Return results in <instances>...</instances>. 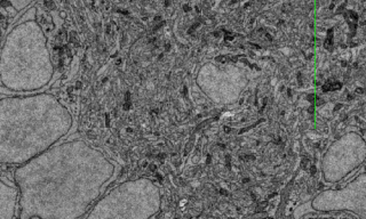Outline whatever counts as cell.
Segmentation results:
<instances>
[{
    "instance_id": "cell-1",
    "label": "cell",
    "mask_w": 366,
    "mask_h": 219,
    "mask_svg": "<svg viewBox=\"0 0 366 219\" xmlns=\"http://www.w3.org/2000/svg\"><path fill=\"white\" fill-rule=\"evenodd\" d=\"M104 159L82 140L53 145L21 164L14 173L18 217L80 218L99 196L107 179Z\"/></svg>"
},
{
    "instance_id": "cell-2",
    "label": "cell",
    "mask_w": 366,
    "mask_h": 219,
    "mask_svg": "<svg viewBox=\"0 0 366 219\" xmlns=\"http://www.w3.org/2000/svg\"><path fill=\"white\" fill-rule=\"evenodd\" d=\"M71 126L70 112L52 94L1 99L0 164H26L55 145Z\"/></svg>"
},
{
    "instance_id": "cell-3",
    "label": "cell",
    "mask_w": 366,
    "mask_h": 219,
    "mask_svg": "<svg viewBox=\"0 0 366 219\" xmlns=\"http://www.w3.org/2000/svg\"><path fill=\"white\" fill-rule=\"evenodd\" d=\"M46 38L36 22H24L7 37L0 54V84L7 91L33 93L53 78Z\"/></svg>"
},
{
    "instance_id": "cell-4",
    "label": "cell",
    "mask_w": 366,
    "mask_h": 219,
    "mask_svg": "<svg viewBox=\"0 0 366 219\" xmlns=\"http://www.w3.org/2000/svg\"><path fill=\"white\" fill-rule=\"evenodd\" d=\"M18 187L9 185L0 179V219L14 218L18 210Z\"/></svg>"
},
{
    "instance_id": "cell-5",
    "label": "cell",
    "mask_w": 366,
    "mask_h": 219,
    "mask_svg": "<svg viewBox=\"0 0 366 219\" xmlns=\"http://www.w3.org/2000/svg\"><path fill=\"white\" fill-rule=\"evenodd\" d=\"M343 16L346 18L349 27H350V30H352V37H354L355 33H356V28H357V13L354 12V11H347V12L343 14Z\"/></svg>"
},
{
    "instance_id": "cell-6",
    "label": "cell",
    "mask_w": 366,
    "mask_h": 219,
    "mask_svg": "<svg viewBox=\"0 0 366 219\" xmlns=\"http://www.w3.org/2000/svg\"><path fill=\"white\" fill-rule=\"evenodd\" d=\"M341 87H343V84H341V82L328 80L325 85H323L322 89L323 91L328 93V91H338V89H340Z\"/></svg>"
},
{
    "instance_id": "cell-7",
    "label": "cell",
    "mask_w": 366,
    "mask_h": 219,
    "mask_svg": "<svg viewBox=\"0 0 366 219\" xmlns=\"http://www.w3.org/2000/svg\"><path fill=\"white\" fill-rule=\"evenodd\" d=\"M333 33L334 29H330L328 31V38L324 41V47H325L326 50H333Z\"/></svg>"
},
{
    "instance_id": "cell-8",
    "label": "cell",
    "mask_w": 366,
    "mask_h": 219,
    "mask_svg": "<svg viewBox=\"0 0 366 219\" xmlns=\"http://www.w3.org/2000/svg\"><path fill=\"white\" fill-rule=\"evenodd\" d=\"M217 62H221V63H227V62L230 61V57H227V56H219L217 57Z\"/></svg>"
},
{
    "instance_id": "cell-9",
    "label": "cell",
    "mask_w": 366,
    "mask_h": 219,
    "mask_svg": "<svg viewBox=\"0 0 366 219\" xmlns=\"http://www.w3.org/2000/svg\"><path fill=\"white\" fill-rule=\"evenodd\" d=\"M223 31H225V33H226V38H225V40L228 41L232 40V39H234V37H232V33H229L228 31H227V30H223Z\"/></svg>"
},
{
    "instance_id": "cell-10",
    "label": "cell",
    "mask_w": 366,
    "mask_h": 219,
    "mask_svg": "<svg viewBox=\"0 0 366 219\" xmlns=\"http://www.w3.org/2000/svg\"><path fill=\"white\" fill-rule=\"evenodd\" d=\"M308 162H309V160H308L307 158L303 159V161H302V168H303V169H306V168H307Z\"/></svg>"
},
{
    "instance_id": "cell-11",
    "label": "cell",
    "mask_w": 366,
    "mask_h": 219,
    "mask_svg": "<svg viewBox=\"0 0 366 219\" xmlns=\"http://www.w3.org/2000/svg\"><path fill=\"white\" fill-rule=\"evenodd\" d=\"M316 95H309V96H308V101H309V102H313V100H316Z\"/></svg>"
},
{
    "instance_id": "cell-12",
    "label": "cell",
    "mask_w": 366,
    "mask_h": 219,
    "mask_svg": "<svg viewBox=\"0 0 366 219\" xmlns=\"http://www.w3.org/2000/svg\"><path fill=\"white\" fill-rule=\"evenodd\" d=\"M311 175H315V174H316V167L311 166Z\"/></svg>"
},
{
    "instance_id": "cell-13",
    "label": "cell",
    "mask_w": 366,
    "mask_h": 219,
    "mask_svg": "<svg viewBox=\"0 0 366 219\" xmlns=\"http://www.w3.org/2000/svg\"><path fill=\"white\" fill-rule=\"evenodd\" d=\"M363 91H364L363 88H357V89H356V93H358V94H363Z\"/></svg>"
},
{
    "instance_id": "cell-14",
    "label": "cell",
    "mask_w": 366,
    "mask_h": 219,
    "mask_svg": "<svg viewBox=\"0 0 366 219\" xmlns=\"http://www.w3.org/2000/svg\"><path fill=\"white\" fill-rule=\"evenodd\" d=\"M225 132L227 133V134H228V133H230L232 132V128H229V127H225Z\"/></svg>"
},
{
    "instance_id": "cell-15",
    "label": "cell",
    "mask_w": 366,
    "mask_h": 219,
    "mask_svg": "<svg viewBox=\"0 0 366 219\" xmlns=\"http://www.w3.org/2000/svg\"><path fill=\"white\" fill-rule=\"evenodd\" d=\"M298 79H299V85L301 86L302 85L301 73H299V74H298Z\"/></svg>"
},
{
    "instance_id": "cell-16",
    "label": "cell",
    "mask_w": 366,
    "mask_h": 219,
    "mask_svg": "<svg viewBox=\"0 0 366 219\" xmlns=\"http://www.w3.org/2000/svg\"><path fill=\"white\" fill-rule=\"evenodd\" d=\"M221 193H222L223 196H228L225 190H221Z\"/></svg>"
},
{
    "instance_id": "cell-17",
    "label": "cell",
    "mask_w": 366,
    "mask_h": 219,
    "mask_svg": "<svg viewBox=\"0 0 366 219\" xmlns=\"http://www.w3.org/2000/svg\"><path fill=\"white\" fill-rule=\"evenodd\" d=\"M340 108H343V106H341V104H340V106H335V111H337V110H339Z\"/></svg>"
},
{
    "instance_id": "cell-18",
    "label": "cell",
    "mask_w": 366,
    "mask_h": 219,
    "mask_svg": "<svg viewBox=\"0 0 366 219\" xmlns=\"http://www.w3.org/2000/svg\"><path fill=\"white\" fill-rule=\"evenodd\" d=\"M289 91V93H287V94H289V96H290V97L292 96V93H291V89H289V91Z\"/></svg>"
},
{
    "instance_id": "cell-19",
    "label": "cell",
    "mask_w": 366,
    "mask_h": 219,
    "mask_svg": "<svg viewBox=\"0 0 366 219\" xmlns=\"http://www.w3.org/2000/svg\"><path fill=\"white\" fill-rule=\"evenodd\" d=\"M243 181L244 183H247V181H249V179H243Z\"/></svg>"
},
{
    "instance_id": "cell-20",
    "label": "cell",
    "mask_w": 366,
    "mask_h": 219,
    "mask_svg": "<svg viewBox=\"0 0 366 219\" xmlns=\"http://www.w3.org/2000/svg\"><path fill=\"white\" fill-rule=\"evenodd\" d=\"M185 12H188V11H189V7L185 6Z\"/></svg>"
},
{
    "instance_id": "cell-21",
    "label": "cell",
    "mask_w": 366,
    "mask_h": 219,
    "mask_svg": "<svg viewBox=\"0 0 366 219\" xmlns=\"http://www.w3.org/2000/svg\"><path fill=\"white\" fill-rule=\"evenodd\" d=\"M309 112H311V113H313V108H309Z\"/></svg>"
}]
</instances>
